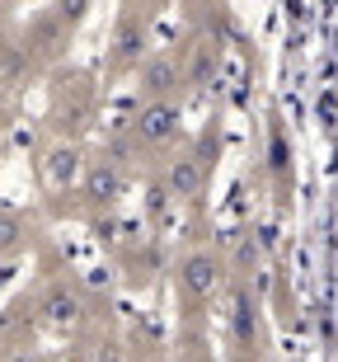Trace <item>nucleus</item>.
Returning a JSON list of instances; mask_svg holds the SVG:
<instances>
[{
    "mask_svg": "<svg viewBox=\"0 0 338 362\" xmlns=\"http://www.w3.org/2000/svg\"><path fill=\"white\" fill-rule=\"evenodd\" d=\"M127 132H132L136 146H146V151L174 146L179 132H183V99H150V104H136Z\"/></svg>",
    "mask_w": 338,
    "mask_h": 362,
    "instance_id": "f257e3e1",
    "label": "nucleus"
},
{
    "mask_svg": "<svg viewBox=\"0 0 338 362\" xmlns=\"http://www.w3.org/2000/svg\"><path fill=\"white\" fill-rule=\"evenodd\" d=\"M268 170H272V184H277V193L286 202V193H291V141H286V127L277 113L268 118Z\"/></svg>",
    "mask_w": 338,
    "mask_h": 362,
    "instance_id": "1a4fd4ad",
    "label": "nucleus"
},
{
    "mask_svg": "<svg viewBox=\"0 0 338 362\" xmlns=\"http://www.w3.org/2000/svg\"><path fill=\"white\" fill-rule=\"evenodd\" d=\"M38 310H42V325H47V329H61V334H66V329H80L85 296H80L76 282H52V287L42 292Z\"/></svg>",
    "mask_w": 338,
    "mask_h": 362,
    "instance_id": "423d86ee",
    "label": "nucleus"
},
{
    "mask_svg": "<svg viewBox=\"0 0 338 362\" xmlns=\"http://www.w3.org/2000/svg\"><path fill=\"white\" fill-rule=\"evenodd\" d=\"M136 76V104H150V99H183V85H188V71L174 52H150Z\"/></svg>",
    "mask_w": 338,
    "mask_h": 362,
    "instance_id": "20e7f679",
    "label": "nucleus"
},
{
    "mask_svg": "<svg viewBox=\"0 0 338 362\" xmlns=\"http://www.w3.org/2000/svg\"><path fill=\"white\" fill-rule=\"evenodd\" d=\"M28 245V221L10 207H0V259L14 255V250H24Z\"/></svg>",
    "mask_w": 338,
    "mask_h": 362,
    "instance_id": "ddd939ff",
    "label": "nucleus"
},
{
    "mask_svg": "<svg viewBox=\"0 0 338 362\" xmlns=\"http://www.w3.org/2000/svg\"><path fill=\"white\" fill-rule=\"evenodd\" d=\"M315 113H320V127L334 136V132H338V90H334V85H329V90L315 99Z\"/></svg>",
    "mask_w": 338,
    "mask_h": 362,
    "instance_id": "4468645a",
    "label": "nucleus"
},
{
    "mask_svg": "<svg viewBox=\"0 0 338 362\" xmlns=\"http://www.w3.org/2000/svg\"><path fill=\"white\" fill-rule=\"evenodd\" d=\"M80 175H85V165H80V151L71 146V141H61V146H52L42 156V184L56 188V193H66Z\"/></svg>",
    "mask_w": 338,
    "mask_h": 362,
    "instance_id": "6e6552de",
    "label": "nucleus"
},
{
    "mask_svg": "<svg viewBox=\"0 0 338 362\" xmlns=\"http://www.w3.org/2000/svg\"><path fill=\"white\" fill-rule=\"evenodd\" d=\"M122 193H127V170H122L118 156H99V160L85 165V175H80V198L90 202V207H104V212H113L122 202Z\"/></svg>",
    "mask_w": 338,
    "mask_h": 362,
    "instance_id": "39448f33",
    "label": "nucleus"
},
{
    "mask_svg": "<svg viewBox=\"0 0 338 362\" xmlns=\"http://www.w3.org/2000/svg\"><path fill=\"white\" fill-rule=\"evenodd\" d=\"M183 71H188V85L207 90V85L217 81V71H221V42L217 38H203L198 47H193V62Z\"/></svg>",
    "mask_w": 338,
    "mask_h": 362,
    "instance_id": "9b49d317",
    "label": "nucleus"
},
{
    "mask_svg": "<svg viewBox=\"0 0 338 362\" xmlns=\"http://www.w3.org/2000/svg\"><path fill=\"white\" fill-rule=\"evenodd\" d=\"M230 329H235V344L240 349H254V334H258V306H254V292L235 282L230 287Z\"/></svg>",
    "mask_w": 338,
    "mask_h": 362,
    "instance_id": "9d476101",
    "label": "nucleus"
},
{
    "mask_svg": "<svg viewBox=\"0 0 338 362\" xmlns=\"http://www.w3.org/2000/svg\"><path fill=\"white\" fill-rule=\"evenodd\" d=\"M174 287H179V296H183L188 306H203V301H212V296L226 287V264H221L212 250H193V255L179 259Z\"/></svg>",
    "mask_w": 338,
    "mask_h": 362,
    "instance_id": "f03ea898",
    "label": "nucleus"
},
{
    "mask_svg": "<svg viewBox=\"0 0 338 362\" xmlns=\"http://www.w3.org/2000/svg\"><path fill=\"white\" fill-rule=\"evenodd\" d=\"M164 184H169L174 202H198L207 188V156L203 151H179L174 160L164 165Z\"/></svg>",
    "mask_w": 338,
    "mask_h": 362,
    "instance_id": "0eeeda50",
    "label": "nucleus"
},
{
    "mask_svg": "<svg viewBox=\"0 0 338 362\" xmlns=\"http://www.w3.org/2000/svg\"><path fill=\"white\" fill-rule=\"evenodd\" d=\"M52 362H80V358H52Z\"/></svg>",
    "mask_w": 338,
    "mask_h": 362,
    "instance_id": "dca6fc26",
    "label": "nucleus"
},
{
    "mask_svg": "<svg viewBox=\"0 0 338 362\" xmlns=\"http://www.w3.org/2000/svg\"><path fill=\"white\" fill-rule=\"evenodd\" d=\"M56 10H61V19H66V24H80L85 14H90V0H61Z\"/></svg>",
    "mask_w": 338,
    "mask_h": 362,
    "instance_id": "2eb2a0df",
    "label": "nucleus"
},
{
    "mask_svg": "<svg viewBox=\"0 0 338 362\" xmlns=\"http://www.w3.org/2000/svg\"><path fill=\"white\" fill-rule=\"evenodd\" d=\"M150 57V14L146 10H122L118 28H113L109 42V71L113 76H127Z\"/></svg>",
    "mask_w": 338,
    "mask_h": 362,
    "instance_id": "7ed1b4c3",
    "label": "nucleus"
},
{
    "mask_svg": "<svg viewBox=\"0 0 338 362\" xmlns=\"http://www.w3.org/2000/svg\"><path fill=\"white\" fill-rule=\"evenodd\" d=\"M230 269H235V278H249V273L263 269V250H258L254 230H240V235H235V259H230Z\"/></svg>",
    "mask_w": 338,
    "mask_h": 362,
    "instance_id": "f8f14e48",
    "label": "nucleus"
}]
</instances>
